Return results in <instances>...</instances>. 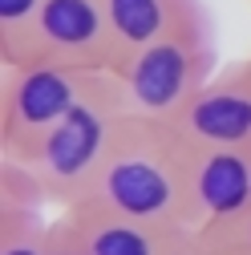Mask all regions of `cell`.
I'll use <instances>...</instances> for the list:
<instances>
[{
    "label": "cell",
    "instance_id": "cell-3",
    "mask_svg": "<svg viewBox=\"0 0 251 255\" xmlns=\"http://www.w3.org/2000/svg\"><path fill=\"white\" fill-rule=\"evenodd\" d=\"M110 73L122 89V102H126L130 118L174 122L178 110L219 73L211 12L199 8L178 28H170L166 37H158L154 45L118 61Z\"/></svg>",
    "mask_w": 251,
    "mask_h": 255
},
{
    "label": "cell",
    "instance_id": "cell-1",
    "mask_svg": "<svg viewBox=\"0 0 251 255\" xmlns=\"http://www.w3.org/2000/svg\"><path fill=\"white\" fill-rule=\"evenodd\" d=\"M186 158H191V146L178 138L170 122L126 118L85 203L110 207L118 215L154 223V227L191 231V223H186Z\"/></svg>",
    "mask_w": 251,
    "mask_h": 255
},
{
    "label": "cell",
    "instance_id": "cell-12",
    "mask_svg": "<svg viewBox=\"0 0 251 255\" xmlns=\"http://www.w3.org/2000/svg\"><path fill=\"white\" fill-rule=\"evenodd\" d=\"M223 255H251V207L239 211L235 219H223V223H215V227L203 231Z\"/></svg>",
    "mask_w": 251,
    "mask_h": 255
},
{
    "label": "cell",
    "instance_id": "cell-9",
    "mask_svg": "<svg viewBox=\"0 0 251 255\" xmlns=\"http://www.w3.org/2000/svg\"><path fill=\"white\" fill-rule=\"evenodd\" d=\"M49 199L20 162L0 158V255H57Z\"/></svg>",
    "mask_w": 251,
    "mask_h": 255
},
{
    "label": "cell",
    "instance_id": "cell-8",
    "mask_svg": "<svg viewBox=\"0 0 251 255\" xmlns=\"http://www.w3.org/2000/svg\"><path fill=\"white\" fill-rule=\"evenodd\" d=\"M251 207V146L191 150L186 158V223L207 231Z\"/></svg>",
    "mask_w": 251,
    "mask_h": 255
},
{
    "label": "cell",
    "instance_id": "cell-14",
    "mask_svg": "<svg viewBox=\"0 0 251 255\" xmlns=\"http://www.w3.org/2000/svg\"><path fill=\"white\" fill-rule=\"evenodd\" d=\"M247 61H251V57H247Z\"/></svg>",
    "mask_w": 251,
    "mask_h": 255
},
{
    "label": "cell",
    "instance_id": "cell-13",
    "mask_svg": "<svg viewBox=\"0 0 251 255\" xmlns=\"http://www.w3.org/2000/svg\"><path fill=\"white\" fill-rule=\"evenodd\" d=\"M166 255H223V251H219L203 231H182V235L166 247Z\"/></svg>",
    "mask_w": 251,
    "mask_h": 255
},
{
    "label": "cell",
    "instance_id": "cell-4",
    "mask_svg": "<svg viewBox=\"0 0 251 255\" xmlns=\"http://www.w3.org/2000/svg\"><path fill=\"white\" fill-rule=\"evenodd\" d=\"M98 73L65 65H4L0 81V158H24L65 118L93 85Z\"/></svg>",
    "mask_w": 251,
    "mask_h": 255
},
{
    "label": "cell",
    "instance_id": "cell-11",
    "mask_svg": "<svg viewBox=\"0 0 251 255\" xmlns=\"http://www.w3.org/2000/svg\"><path fill=\"white\" fill-rule=\"evenodd\" d=\"M49 0H0V65H16Z\"/></svg>",
    "mask_w": 251,
    "mask_h": 255
},
{
    "label": "cell",
    "instance_id": "cell-6",
    "mask_svg": "<svg viewBox=\"0 0 251 255\" xmlns=\"http://www.w3.org/2000/svg\"><path fill=\"white\" fill-rule=\"evenodd\" d=\"M170 126L191 150L251 146V61L223 65Z\"/></svg>",
    "mask_w": 251,
    "mask_h": 255
},
{
    "label": "cell",
    "instance_id": "cell-2",
    "mask_svg": "<svg viewBox=\"0 0 251 255\" xmlns=\"http://www.w3.org/2000/svg\"><path fill=\"white\" fill-rule=\"evenodd\" d=\"M126 118L130 114H126V102H122V89H118L114 73H98L93 85L85 89V98L24 158H12V162H20L33 174V182L41 186L49 207H57V211L73 207L93 190L98 170L106 166L110 146H114Z\"/></svg>",
    "mask_w": 251,
    "mask_h": 255
},
{
    "label": "cell",
    "instance_id": "cell-7",
    "mask_svg": "<svg viewBox=\"0 0 251 255\" xmlns=\"http://www.w3.org/2000/svg\"><path fill=\"white\" fill-rule=\"evenodd\" d=\"M182 231L118 215L98 203H73L53 215V251L57 255H166Z\"/></svg>",
    "mask_w": 251,
    "mask_h": 255
},
{
    "label": "cell",
    "instance_id": "cell-5",
    "mask_svg": "<svg viewBox=\"0 0 251 255\" xmlns=\"http://www.w3.org/2000/svg\"><path fill=\"white\" fill-rule=\"evenodd\" d=\"M28 61L85 69V73H110L114 37H110L106 4L102 0H49L24 53L16 57V65H28Z\"/></svg>",
    "mask_w": 251,
    "mask_h": 255
},
{
    "label": "cell",
    "instance_id": "cell-10",
    "mask_svg": "<svg viewBox=\"0 0 251 255\" xmlns=\"http://www.w3.org/2000/svg\"><path fill=\"white\" fill-rule=\"evenodd\" d=\"M102 4L110 20V37H114V65L154 45L158 37H166L170 28H178L199 8H207L203 0H102Z\"/></svg>",
    "mask_w": 251,
    "mask_h": 255
}]
</instances>
